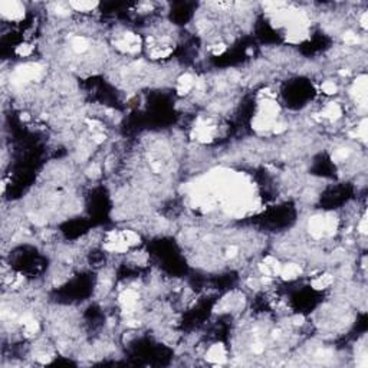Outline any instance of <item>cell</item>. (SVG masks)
Here are the masks:
<instances>
[{
  "label": "cell",
  "instance_id": "cell-1",
  "mask_svg": "<svg viewBox=\"0 0 368 368\" xmlns=\"http://www.w3.org/2000/svg\"><path fill=\"white\" fill-rule=\"evenodd\" d=\"M114 48L122 55H137L144 49V42L140 34L124 30L114 38Z\"/></svg>",
  "mask_w": 368,
  "mask_h": 368
},
{
  "label": "cell",
  "instance_id": "cell-2",
  "mask_svg": "<svg viewBox=\"0 0 368 368\" xmlns=\"http://www.w3.org/2000/svg\"><path fill=\"white\" fill-rule=\"evenodd\" d=\"M0 13L4 20L10 23H19L24 19V6L19 2H2Z\"/></svg>",
  "mask_w": 368,
  "mask_h": 368
},
{
  "label": "cell",
  "instance_id": "cell-3",
  "mask_svg": "<svg viewBox=\"0 0 368 368\" xmlns=\"http://www.w3.org/2000/svg\"><path fill=\"white\" fill-rule=\"evenodd\" d=\"M206 360L212 364H223L228 360V348L222 342L212 344L206 351Z\"/></svg>",
  "mask_w": 368,
  "mask_h": 368
},
{
  "label": "cell",
  "instance_id": "cell-4",
  "mask_svg": "<svg viewBox=\"0 0 368 368\" xmlns=\"http://www.w3.org/2000/svg\"><path fill=\"white\" fill-rule=\"evenodd\" d=\"M197 88V82H196V78L190 74V72H186V74H182L178 78H177V82H176V91L178 95L182 96H186L188 94L194 91Z\"/></svg>",
  "mask_w": 368,
  "mask_h": 368
},
{
  "label": "cell",
  "instance_id": "cell-5",
  "mask_svg": "<svg viewBox=\"0 0 368 368\" xmlns=\"http://www.w3.org/2000/svg\"><path fill=\"white\" fill-rule=\"evenodd\" d=\"M300 275H302V268L298 264H280V269H279V274H278L279 278H282L284 280H288V282L298 279Z\"/></svg>",
  "mask_w": 368,
  "mask_h": 368
},
{
  "label": "cell",
  "instance_id": "cell-6",
  "mask_svg": "<svg viewBox=\"0 0 368 368\" xmlns=\"http://www.w3.org/2000/svg\"><path fill=\"white\" fill-rule=\"evenodd\" d=\"M322 118H326L330 121H336L338 118L342 116V108L336 102H328L321 110Z\"/></svg>",
  "mask_w": 368,
  "mask_h": 368
},
{
  "label": "cell",
  "instance_id": "cell-7",
  "mask_svg": "<svg viewBox=\"0 0 368 368\" xmlns=\"http://www.w3.org/2000/svg\"><path fill=\"white\" fill-rule=\"evenodd\" d=\"M334 284V276L331 274H321V275L315 276L312 280H310V286L315 290H325L328 288L332 286Z\"/></svg>",
  "mask_w": 368,
  "mask_h": 368
},
{
  "label": "cell",
  "instance_id": "cell-8",
  "mask_svg": "<svg viewBox=\"0 0 368 368\" xmlns=\"http://www.w3.org/2000/svg\"><path fill=\"white\" fill-rule=\"evenodd\" d=\"M68 4L70 10L76 13H91L98 8L96 2H69Z\"/></svg>",
  "mask_w": 368,
  "mask_h": 368
},
{
  "label": "cell",
  "instance_id": "cell-9",
  "mask_svg": "<svg viewBox=\"0 0 368 368\" xmlns=\"http://www.w3.org/2000/svg\"><path fill=\"white\" fill-rule=\"evenodd\" d=\"M16 55L19 58H30L34 55V46L32 44H28V42H24V44H20L19 46H16Z\"/></svg>",
  "mask_w": 368,
  "mask_h": 368
},
{
  "label": "cell",
  "instance_id": "cell-10",
  "mask_svg": "<svg viewBox=\"0 0 368 368\" xmlns=\"http://www.w3.org/2000/svg\"><path fill=\"white\" fill-rule=\"evenodd\" d=\"M321 91L324 92L325 95L331 96V95H335V94L338 92V85H336V82H334V80H324L321 84Z\"/></svg>",
  "mask_w": 368,
  "mask_h": 368
},
{
  "label": "cell",
  "instance_id": "cell-11",
  "mask_svg": "<svg viewBox=\"0 0 368 368\" xmlns=\"http://www.w3.org/2000/svg\"><path fill=\"white\" fill-rule=\"evenodd\" d=\"M226 50H228V45L224 42H216L214 45H212V48H210V52L214 56H222L223 54H226Z\"/></svg>",
  "mask_w": 368,
  "mask_h": 368
},
{
  "label": "cell",
  "instance_id": "cell-12",
  "mask_svg": "<svg viewBox=\"0 0 368 368\" xmlns=\"http://www.w3.org/2000/svg\"><path fill=\"white\" fill-rule=\"evenodd\" d=\"M342 42L346 46H356L360 42V38L354 32H345L344 36H342Z\"/></svg>",
  "mask_w": 368,
  "mask_h": 368
}]
</instances>
